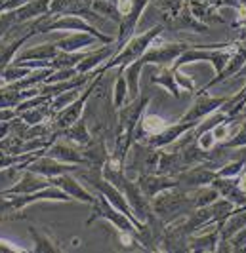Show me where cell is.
I'll return each instance as SVG.
<instances>
[{
	"label": "cell",
	"mask_w": 246,
	"mask_h": 253,
	"mask_svg": "<svg viewBox=\"0 0 246 253\" xmlns=\"http://www.w3.org/2000/svg\"><path fill=\"white\" fill-rule=\"evenodd\" d=\"M151 103V95L147 93H140L136 99L128 101L122 109H118L117 114V126H115V149H113V156L120 158L126 164V156L134 143V131L138 122L142 120L143 113L147 111Z\"/></svg>",
	"instance_id": "6da1fadb"
},
{
	"label": "cell",
	"mask_w": 246,
	"mask_h": 253,
	"mask_svg": "<svg viewBox=\"0 0 246 253\" xmlns=\"http://www.w3.org/2000/svg\"><path fill=\"white\" fill-rule=\"evenodd\" d=\"M162 33H164V25L158 23V25L147 29L142 35H134L111 59H107V61H105L101 67H98L96 71H98L99 75H103V73L113 71V69H124V67H128L130 63L138 61L143 53L149 50V46L153 44V40H155L156 37H160Z\"/></svg>",
	"instance_id": "7a4b0ae2"
},
{
	"label": "cell",
	"mask_w": 246,
	"mask_h": 253,
	"mask_svg": "<svg viewBox=\"0 0 246 253\" xmlns=\"http://www.w3.org/2000/svg\"><path fill=\"white\" fill-rule=\"evenodd\" d=\"M151 206H153V213L164 225L187 215L191 210H195L191 189H183V187L162 190L160 194H156L155 198L151 200Z\"/></svg>",
	"instance_id": "3957f363"
},
{
	"label": "cell",
	"mask_w": 246,
	"mask_h": 253,
	"mask_svg": "<svg viewBox=\"0 0 246 253\" xmlns=\"http://www.w3.org/2000/svg\"><path fill=\"white\" fill-rule=\"evenodd\" d=\"M103 75H105V73H103ZM103 75L94 76L90 82H88V88L82 89V93H80V97H78V99H75L71 105H67V107H65V109H61V111H57V113L50 118L53 129H55L57 133H61L63 129H67L69 126H73L75 122H78V120L82 118L84 109H86V103L90 101L92 93H94V91L98 89V86L101 84Z\"/></svg>",
	"instance_id": "277c9868"
},
{
	"label": "cell",
	"mask_w": 246,
	"mask_h": 253,
	"mask_svg": "<svg viewBox=\"0 0 246 253\" xmlns=\"http://www.w3.org/2000/svg\"><path fill=\"white\" fill-rule=\"evenodd\" d=\"M94 221H107L117 228L118 232H130V234L138 236V227L132 223V219L124 215L120 210H117L113 204H109V200L103 194H98V192H96V200L92 204V215L86 221V225H92Z\"/></svg>",
	"instance_id": "5b68a950"
},
{
	"label": "cell",
	"mask_w": 246,
	"mask_h": 253,
	"mask_svg": "<svg viewBox=\"0 0 246 253\" xmlns=\"http://www.w3.org/2000/svg\"><path fill=\"white\" fill-rule=\"evenodd\" d=\"M191 46L193 44H189V42H170L160 35L153 40V44L140 57V61L143 65H170L174 63L182 53L189 50Z\"/></svg>",
	"instance_id": "8992f818"
},
{
	"label": "cell",
	"mask_w": 246,
	"mask_h": 253,
	"mask_svg": "<svg viewBox=\"0 0 246 253\" xmlns=\"http://www.w3.org/2000/svg\"><path fill=\"white\" fill-rule=\"evenodd\" d=\"M122 2H126V6L120 8L122 19L118 23V35L117 42H115V46H117L118 50L136 35V27L140 23V17L143 15L145 8L149 6L151 0H120L118 4H122Z\"/></svg>",
	"instance_id": "52a82bcc"
},
{
	"label": "cell",
	"mask_w": 246,
	"mask_h": 253,
	"mask_svg": "<svg viewBox=\"0 0 246 253\" xmlns=\"http://www.w3.org/2000/svg\"><path fill=\"white\" fill-rule=\"evenodd\" d=\"M52 31H75V33H88L92 37H96L101 44H115L117 38L109 37L101 33L98 27L90 23L88 19L84 17H78V15H53L52 23L48 25L46 33H52Z\"/></svg>",
	"instance_id": "ba28073f"
},
{
	"label": "cell",
	"mask_w": 246,
	"mask_h": 253,
	"mask_svg": "<svg viewBox=\"0 0 246 253\" xmlns=\"http://www.w3.org/2000/svg\"><path fill=\"white\" fill-rule=\"evenodd\" d=\"M227 101V97H212V95H208L206 91H198V93H195V103L189 107V111L187 113L182 114V122H202L206 116H210L212 113H216L218 109H220L223 103Z\"/></svg>",
	"instance_id": "9c48e42d"
},
{
	"label": "cell",
	"mask_w": 246,
	"mask_h": 253,
	"mask_svg": "<svg viewBox=\"0 0 246 253\" xmlns=\"http://www.w3.org/2000/svg\"><path fill=\"white\" fill-rule=\"evenodd\" d=\"M176 177H178L180 187H183V189H198V187L212 185V181L218 177V169L208 162H202V164L191 166V168L183 169L182 173H178Z\"/></svg>",
	"instance_id": "30bf717a"
},
{
	"label": "cell",
	"mask_w": 246,
	"mask_h": 253,
	"mask_svg": "<svg viewBox=\"0 0 246 253\" xmlns=\"http://www.w3.org/2000/svg\"><path fill=\"white\" fill-rule=\"evenodd\" d=\"M27 169L39 173L42 177H48L52 181V179L59 177V175H65V173H77L78 166L65 164V162H59V160H55V158L48 156V154H40V156H37L31 164L27 166Z\"/></svg>",
	"instance_id": "8fae6325"
},
{
	"label": "cell",
	"mask_w": 246,
	"mask_h": 253,
	"mask_svg": "<svg viewBox=\"0 0 246 253\" xmlns=\"http://www.w3.org/2000/svg\"><path fill=\"white\" fill-rule=\"evenodd\" d=\"M44 154L52 156V158L59 160V162H65V164H77V166H86V168H88L84 156H82V152H80V147H77V145L71 143V141L63 139V137H57V139L53 141L52 145L46 149Z\"/></svg>",
	"instance_id": "7c38bea8"
},
{
	"label": "cell",
	"mask_w": 246,
	"mask_h": 253,
	"mask_svg": "<svg viewBox=\"0 0 246 253\" xmlns=\"http://www.w3.org/2000/svg\"><path fill=\"white\" fill-rule=\"evenodd\" d=\"M136 181H138L140 189L143 190V194L149 200H153L156 194H160L162 190L180 187L178 177H174V175H160V173H143V175H138Z\"/></svg>",
	"instance_id": "4fadbf2b"
},
{
	"label": "cell",
	"mask_w": 246,
	"mask_h": 253,
	"mask_svg": "<svg viewBox=\"0 0 246 253\" xmlns=\"http://www.w3.org/2000/svg\"><path fill=\"white\" fill-rule=\"evenodd\" d=\"M246 63V38L243 40H237V48H235L233 55H231V59H229V63L225 67V71L221 73V75H216L210 82H208L206 86H202L200 91H208L210 88H214V86H218L221 82H225L227 78H231V76H237V73L245 67Z\"/></svg>",
	"instance_id": "5bb4252c"
},
{
	"label": "cell",
	"mask_w": 246,
	"mask_h": 253,
	"mask_svg": "<svg viewBox=\"0 0 246 253\" xmlns=\"http://www.w3.org/2000/svg\"><path fill=\"white\" fill-rule=\"evenodd\" d=\"M50 185H52V181L48 177H42V175L35 173V171L25 169V171L21 173V177L17 179L10 189L2 190V192H4V194H29V192H37V190L46 189V187H50Z\"/></svg>",
	"instance_id": "9a60e30c"
},
{
	"label": "cell",
	"mask_w": 246,
	"mask_h": 253,
	"mask_svg": "<svg viewBox=\"0 0 246 253\" xmlns=\"http://www.w3.org/2000/svg\"><path fill=\"white\" fill-rule=\"evenodd\" d=\"M52 185L59 187V189L67 192L73 200H78V202H84V204H94L96 200V194H92L90 190H86L80 183L78 179L75 177V173H65V175H59V177L52 179Z\"/></svg>",
	"instance_id": "2e32d148"
},
{
	"label": "cell",
	"mask_w": 246,
	"mask_h": 253,
	"mask_svg": "<svg viewBox=\"0 0 246 253\" xmlns=\"http://www.w3.org/2000/svg\"><path fill=\"white\" fill-rule=\"evenodd\" d=\"M212 187L220 192L221 198H227L237 208L246 206V192L241 187L239 177H216L212 181Z\"/></svg>",
	"instance_id": "e0dca14e"
},
{
	"label": "cell",
	"mask_w": 246,
	"mask_h": 253,
	"mask_svg": "<svg viewBox=\"0 0 246 253\" xmlns=\"http://www.w3.org/2000/svg\"><path fill=\"white\" fill-rule=\"evenodd\" d=\"M80 152L86 160L88 168L94 166V168H103V164L109 158V149H107V139L101 137V135H94V139L86 145V147H80Z\"/></svg>",
	"instance_id": "ac0fdd59"
},
{
	"label": "cell",
	"mask_w": 246,
	"mask_h": 253,
	"mask_svg": "<svg viewBox=\"0 0 246 253\" xmlns=\"http://www.w3.org/2000/svg\"><path fill=\"white\" fill-rule=\"evenodd\" d=\"M57 53H59V48L55 46V42H46V44H39V46L21 50L13 57L12 63H23V61H52Z\"/></svg>",
	"instance_id": "d6986e66"
},
{
	"label": "cell",
	"mask_w": 246,
	"mask_h": 253,
	"mask_svg": "<svg viewBox=\"0 0 246 253\" xmlns=\"http://www.w3.org/2000/svg\"><path fill=\"white\" fill-rule=\"evenodd\" d=\"M187 8L191 10L195 17L204 23V25H212V23H223V17L220 15V10L210 2V0H189Z\"/></svg>",
	"instance_id": "ffe728a7"
},
{
	"label": "cell",
	"mask_w": 246,
	"mask_h": 253,
	"mask_svg": "<svg viewBox=\"0 0 246 253\" xmlns=\"http://www.w3.org/2000/svg\"><path fill=\"white\" fill-rule=\"evenodd\" d=\"M50 4H52V0H29L27 4L19 6V8L15 10L17 25L35 21V19H39L42 15L50 13Z\"/></svg>",
	"instance_id": "44dd1931"
},
{
	"label": "cell",
	"mask_w": 246,
	"mask_h": 253,
	"mask_svg": "<svg viewBox=\"0 0 246 253\" xmlns=\"http://www.w3.org/2000/svg\"><path fill=\"white\" fill-rule=\"evenodd\" d=\"M151 84H156L160 88H164L168 93H172L174 99H180V86L176 82V75L172 71L170 65H156V69L151 75Z\"/></svg>",
	"instance_id": "7402d4cb"
},
{
	"label": "cell",
	"mask_w": 246,
	"mask_h": 253,
	"mask_svg": "<svg viewBox=\"0 0 246 253\" xmlns=\"http://www.w3.org/2000/svg\"><path fill=\"white\" fill-rule=\"evenodd\" d=\"M218 242H220V228L216 227V230H206V232H200V234H197V232L191 234L189 240H187V248H189V252H216Z\"/></svg>",
	"instance_id": "603a6c76"
},
{
	"label": "cell",
	"mask_w": 246,
	"mask_h": 253,
	"mask_svg": "<svg viewBox=\"0 0 246 253\" xmlns=\"http://www.w3.org/2000/svg\"><path fill=\"white\" fill-rule=\"evenodd\" d=\"M99 44L101 42L88 33H73V35L63 37L61 40L55 42V46L61 51H82L88 46H99ZM101 46H105V44H101Z\"/></svg>",
	"instance_id": "cb8c5ba5"
},
{
	"label": "cell",
	"mask_w": 246,
	"mask_h": 253,
	"mask_svg": "<svg viewBox=\"0 0 246 253\" xmlns=\"http://www.w3.org/2000/svg\"><path fill=\"white\" fill-rule=\"evenodd\" d=\"M168 29L170 31H193V33H206L208 25L200 23L193 13H191V10L187 8V4H185L182 10H180V13H178V15H176V17L168 23Z\"/></svg>",
	"instance_id": "d4e9b609"
},
{
	"label": "cell",
	"mask_w": 246,
	"mask_h": 253,
	"mask_svg": "<svg viewBox=\"0 0 246 253\" xmlns=\"http://www.w3.org/2000/svg\"><path fill=\"white\" fill-rule=\"evenodd\" d=\"M29 234L35 240V252L37 253H57L63 252V248L59 246V242L53 238L48 230H40L37 227H29Z\"/></svg>",
	"instance_id": "484cf974"
},
{
	"label": "cell",
	"mask_w": 246,
	"mask_h": 253,
	"mask_svg": "<svg viewBox=\"0 0 246 253\" xmlns=\"http://www.w3.org/2000/svg\"><path fill=\"white\" fill-rule=\"evenodd\" d=\"M59 137L75 143L77 147H86V145L94 139V135H92V131H90V126L86 124L84 118H80L73 126H69L67 129H63V131L59 133Z\"/></svg>",
	"instance_id": "4316f807"
},
{
	"label": "cell",
	"mask_w": 246,
	"mask_h": 253,
	"mask_svg": "<svg viewBox=\"0 0 246 253\" xmlns=\"http://www.w3.org/2000/svg\"><path fill=\"white\" fill-rule=\"evenodd\" d=\"M37 69H31V67H27V65H15V63H10L2 73H0V86H4V84H12V82H17V80H21V78H25V76L33 75Z\"/></svg>",
	"instance_id": "83f0119b"
},
{
	"label": "cell",
	"mask_w": 246,
	"mask_h": 253,
	"mask_svg": "<svg viewBox=\"0 0 246 253\" xmlns=\"http://www.w3.org/2000/svg\"><path fill=\"white\" fill-rule=\"evenodd\" d=\"M117 80H115V88H113V107L115 109H122L130 99L128 93V84H126V78H124V73L122 69H117Z\"/></svg>",
	"instance_id": "f1b7e54d"
},
{
	"label": "cell",
	"mask_w": 246,
	"mask_h": 253,
	"mask_svg": "<svg viewBox=\"0 0 246 253\" xmlns=\"http://www.w3.org/2000/svg\"><path fill=\"white\" fill-rule=\"evenodd\" d=\"M92 8H94V12L99 13L101 17L113 19L117 25L120 23V19H122V13L118 10V4H113L109 0H92Z\"/></svg>",
	"instance_id": "f546056e"
},
{
	"label": "cell",
	"mask_w": 246,
	"mask_h": 253,
	"mask_svg": "<svg viewBox=\"0 0 246 253\" xmlns=\"http://www.w3.org/2000/svg\"><path fill=\"white\" fill-rule=\"evenodd\" d=\"M151 2H155V6L160 10L162 13V19L170 23L178 13L182 10L183 6H185V2L183 0H151Z\"/></svg>",
	"instance_id": "4dcf8cb0"
},
{
	"label": "cell",
	"mask_w": 246,
	"mask_h": 253,
	"mask_svg": "<svg viewBox=\"0 0 246 253\" xmlns=\"http://www.w3.org/2000/svg\"><path fill=\"white\" fill-rule=\"evenodd\" d=\"M218 145L225 147V149H241V147H246V118L241 122V126H239L235 135H231L229 139L221 141Z\"/></svg>",
	"instance_id": "1f68e13d"
},
{
	"label": "cell",
	"mask_w": 246,
	"mask_h": 253,
	"mask_svg": "<svg viewBox=\"0 0 246 253\" xmlns=\"http://www.w3.org/2000/svg\"><path fill=\"white\" fill-rule=\"evenodd\" d=\"M245 160L241 158H235V160H229L227 164H223L218 169V177H239L245 169Z\"/></svg>",
	"instance_id": "d6a6232c"
},
{
	"label": "cell",
	"mask_w": 246,
	"mask_h": 253,
	"mask_svg": "<svg viewBox=\"0 0 246 253\" xmlns=\"http://www.w3.org/2000/svg\"><path fill=\"white\" fill-rule=\"evenodd\" d=\"M13 27H17V17H15V10H8V12L0 13V40L6 37Z\"/></svg>",
	"instance_id": "836d02e7"
},
{
	"label": "cell",
	"mask_w": 246,
	"mask_h": 253,
	"mask_svg": "<svg viewBox=\"0 0 246 253\" xmlns=\"http://www.w3.org/2000/svg\"><path fill=\"white\" fill-rule=\"evenodd\" d=\"M78 76L77 69H55L52 75L48 76L46 84H55V82H65V80H71Z\"/></svg>",
	"instance_id": "e575fe53"
},
{
	"label": "cell",
	"mask_w": 246,
	"mask_h": 253,
	"mask_svg": "<svg viewBox=\"0 0 246 253\" xmlns=\"http://www.w3.org/2000/svg\"><path fill=\"white\" fill-rule=\"evenodd\" d=\"M231 252L233 253H245L246 252V227L241 228L237 234H233L231 238Z\"/></svg>",
	"instance_id": "d590c367"
},
{
	"label": "cell",
	"mask_w": 246,
	"mask_h": 253,
	"mask_svg": "<svg viewBox=\"0 0 246 253\" xmlns=\"http://www.w3.org/2000/svg\"><path fill=\"white\" fill-rule=\"evenodd\" d=\"M235 21H233V29H239V33L241 31H245L246 29V0H241L239 2V6L235 8Z\"/></svg>",
	"instance_id": "8d00e7d4"
},
{
	"label": "cell",
	"mask_w": 246,
	"mask_h": 253,
	"mask_svg": "<svg viewBox=\"0 0 246 253\" xmlns=\"http://www.w3.org/2000/svg\"><path fill=\"white\" fill-rule=\"evenodd\" d=\"M197 141H198V147H200L202 151H212V149L218 145V141L214 137V131H212V129L198 133V135H197Z\"/></svg>",
	"instance_id": "74e56055"
},
{
	"label": "cell",
	"mask_w": 246,
	"mask_h": 253,
	"mask_svg": "<svg viewBox=\"0 0 246 253\" xmlns=\"http://www.w3.org/2000/svg\"><path fill=\"white\" fill-rule=\"evenodd\" d=\"M174 75H176V82H178V86L180 88H185V91H189V93H195V82L191 76L187 75H182L180 71H174Z\"/></svg>",
	"instance_id": "f35d334b"
},
{
	"label": "cell",
	"mask_w": 246,
	"mask_h": 253,
	"mask_svg": "<svg viewBox=\"0 0 246 253\" xmlns=\"http://www.w3.org/2000/svg\"><path fill=\"white\" fill-rule=\"evenodd\" d=\"M210 2H212L218 10H221V8H233L235 10V8L239 6V2H241V0H210Z\"/></svg>",
	"instance_id": "ab89813d"
},
{
	"label": "cell",
	"mask_w": 246,
	"mask_h": 253,
	"mask_svg": "<svg viewBox=\"0 0 246 253\" xmlns=\"http://www.w3.org/2000/svg\"><path fill=\"white\" fill-rule=\"evenodd\" d=\"M0 252H23V250L17 248V246H13V244H10V242L0 240Z\"/></svg>",
	"instance_id": "60d3db41"
},
{
	"label": "cell",
	"mask_w": 246,
	"mask_h": 253,
	"mask_svg": "<svg viewBox=\"0 0 246 253\" xmlns=\"http://www.w3.org/2000/svg\"><path fill=\"white\" fill-rule=\"evenodd\" d=\"M245 75H246V63H245V67H243V69L237 73V76H245ZM237 76H235V78H237Z\"/></svg>",
	"instance_id": "b9f144b4"
},
{
	"label": "cell",
	"mask_w": 246,
	"mask_h": 253,
	"mask_svg": "<svg viewBox=\"0 0 246 253\" xmlns=\"http://www.w3.org/2000/svg\"><path fill=\"white\" fill-rule=\"evenodd\" d=\"M243 114H245V116H246V105H245V109H243Z\"/></svg>",
	"instance_id": "7bdbcfd3"
},
{
	"label": "cell",
	"mask_w": 246,
	"mask_h": 253,
	"mask_svg": "<svg viewBox=\"0 0 246 253\" xmlns=\"http://www.w3.org/2000/svg\"><path fill=\"white\" fill-rule=\"evenodd\" d=\"M187 2H189V0H187Z\"/></svg>",
	"instance_id": "ee69618b"
}]
</instances>
